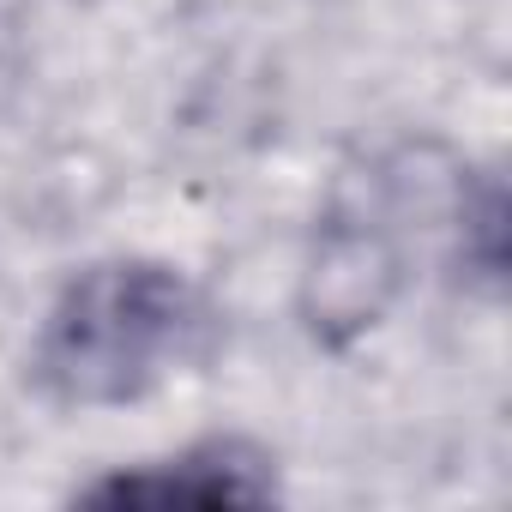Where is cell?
<instances>
[{"label": "cell", "instance_id": "6da1fadb", "mask_svg": "<svg viewBox=\"0 0 512 512\" xmlns=\"http://www.w3.org/2000/svg\"><path fill=\"white\" fill-rule=\"evenodd\" d=\"M199 296L163 266L85 272L37 350V374L67 404H121L157 386L199 344Z\"/></svg>", "mask_w": 512, "mask_h": 512}, {"label": "cell", "instance_id": "7a4b0ae2", "mask_svg": "<svg viewBox=\"0 0 512 512\" xmlns=\"http://www.w3.org/2000/svg\"><path fill=\"white\" fill-rule=\"evenodd\" d=\"M103 500H266L260 482L235 476L229 464L211 470V476H193V458L175 470V476H121L109 488H97Z\"/></svg>", "mask_w": 512, "mask_h": 512}]
</instances>
